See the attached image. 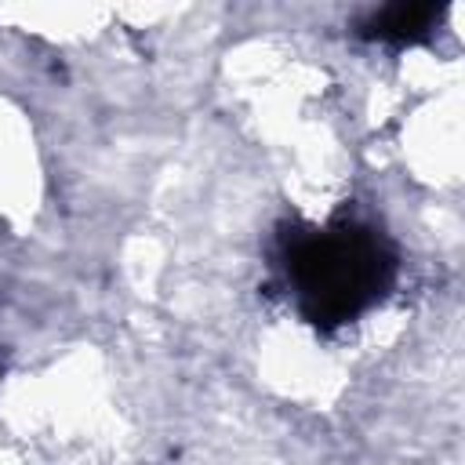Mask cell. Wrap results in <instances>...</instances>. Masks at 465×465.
<instances>
[{
  "mask_svg": "<svg viewBox=\"0 0 465 465\" xmlns=\"http://www.w3.org/2000/svg\"><path fill=\"white\" fill-rule=\"evenodd\" d=\"M280 262L302 316L316 327L352 323L385 298L396 276V254L385 236L352 218L283 236Z\"/></svg>",
  "mask_w": 465,
  "mask_h": 465,
  "instance_id": "1",
  "label": "cell"
},
{
  "mask_svg": "<svg viewBox=\"0 0 465 465\" xmlns=\"http://www.w3.org/2000/svg\"><path fill=\"white\" fill-rule=\"evenodd\" d=\"M436 18H440V7L432 4H389V7L371 11L360 22V36L392 44V47H411L432 36Z\"/></svg>",
  "mask_w": 465,
  "mask_h": 465,
  "instance_id": "2",
  "label": "cell"
}]
</instances>
